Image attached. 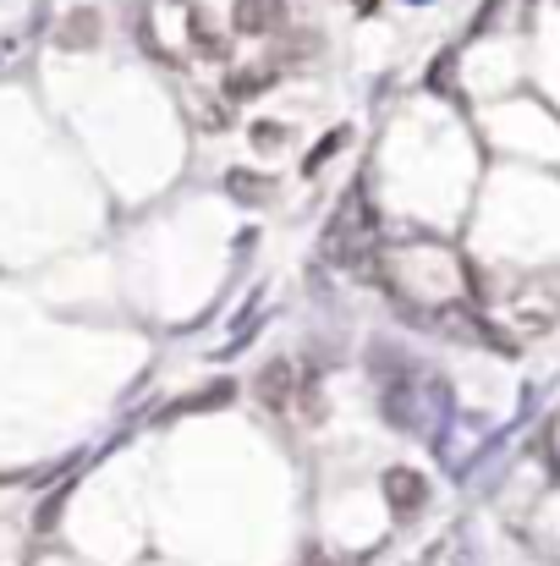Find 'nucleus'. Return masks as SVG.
Here are the masks:
<instances>
[{"mask_svg": "<svg viewBox=\"0 0 560 566\" xmlns=\"http://www.w3.org/2000/svg\"><path fill=\"white\" fill-rule=\"evenodd\" d=\"M236 33H258V39H270V33H286V22H292V6L286 0H236Z\"/></svg>", "mask_w": 560, "mask_h": 566, "instance_id": "nucleus-1", "label": "nucleus"}, {"mask_svg": "<svg viewBox=\"0 0 560 566\" xmlns=\"http://www.w3.org/2000/svg\"><path fill=\"white\" fill-rule=\"evenodd\" d=\"M258 401L270 407V412H292V407H303V379L292 364H270L264 375H258Z\"/></svg>", "mask_w": 560, "mask_h": 566, "instance_id": "nucleus-2", "label": "nucleus"}, {"mask_svg": "<svg viewBox=\"0 0 560 566\" xmlns=\"http://www.w3.org/2000/svg\"><path fill=\"white\" fill-rule=\"evenodd\" d=\"M384 495H390L395 506H418V501H423V479L406 473V468H395V473H384Z\"/></svg>", "mask_w": 560, "mask_h": 566, "instance_id": "nucleus-3", "label": "nucleus"}]
</instances>
